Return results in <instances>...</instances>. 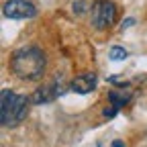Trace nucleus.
Masks as SVG:
<instances>
[{"label":"nucleus","instance_id":"obj_3","mask_svg":"<svg viewBox=\"0 0 147 147\" xmlns=\"http://www.w3.org/2000/svg\"><path fill=\"white\" fill-rule=\"evenodd\" d=\"M90 16L96 29H108L117 18V6L110 0H96L90 8Z\"/></svg>","mask_w":147,"mask_h":147},{"label":"nucleus","instance_id":"obj_2","mask_svg":"<svg viewBox=\"0 0 147 147\" xmlns=\"http://www.w3.org/2000/svg\"><path fill=\"white\" fill-rule=\"evenodd\" d=\"M31 98L25 94H16L14 90L4 88L0 92V121L4 127H14L27 117V106Z\"/></svg>","mask_w":147,"mask_h":147},{"label":"nucleus","instance_id":"obj_4","mask_svg":"<svg viewBox=\"0 0 147 147\" xmlns=\"http://www.w3.org/2000/svg\"><path fill=\"white\" fill-rule=\"evenodd\" d=\"M6 18H14V21H25V18H33L37 14V8L33 2L27 0H8L2 8Z\"/></svg>","mask_w":147,"mask_h":147},{"label":"nucleus","instance_id":"obj_8","mask_svg":"<svg viewBox=\"0 0 147 147\" xmlns=\"http://www.w3.org/2000/svg\"><path fill=\"white\" fill-rule=\"evenodd\" d=\"M127 49H123V47H110V53H108V57L113 59V61H123V59H127Z\"/></svg>","mask_w":147,"mask_h":147},{"label":"nucleus","instance_id":"obj_1","mask_svg":"<svg viewBox=\"0 0 147 147\" xmlns=\"http://www.w3.org/2000/svg\"><path fill=\"white\" fill-rule=\"evenodd\" d=\"M45 65H47V59H45V53L35 47V45H27V47H21L12 53L10 57V69L16 78H21L25 82H37L43 78L45 74Z\"/></svg>","mask_w":147,"mask_h":147},{"label":"nucleus","instance_id":"obj_9","mask_svg":"<svg viewBox=\"0 0 147 147\" xmlns=\"http://www.w3.org/2000/svg\"><path fill=\"white\" fill-rule=\"evenodd\" d=\"M86 6H88V4L82 2V0H80V2H74V4H71V8H74V12H76V14H82V12L86 10Z\"/></svg>","mask_w":147,"mask_h":147},{"label":"nucleus","instance_id":"obj_5","mask_svg":"<svg viewBox=\"0 0 147 147\" xmlns=\"http://www.w3.org/2000/svg\"><path fill=\"white\" fill-rule=\"evenodd\" d=\"M59 94H61V84L57 80H53V82H49V84H45L41 88H37L33 92V96H31V102L33 104H45V102L55 100Z\"/></svg>","mask_w":147,"mask_h":147},{"label":"nucleus","instance_id":"obj_11","mask_svg":"<svg viewBox=\"0 0 147 147\" xmlns=\"http://www.w3.org/2000/svg\"><path fill=\"white\" fill-rule=\"evenodd\" d=\"M113 147H125L123 141H113Z\"/></svg>","mask_w":147,"mask_h":147},{"label":"nucleus","instance_id":"obj_7","mask_svg":"<svg viewBox=\"0 0 147 147\" xmlns=\"http://www.w3.org/2000/svg\"><path fill=\"white\" fill-rule=\"evenodd\" d=\"M129 98H131V94H129V92H125V90H110V92H108L110 106H113L115 110H121V108L129 102Z\"/></svg>","mask_w":147,"mask_h":147},{"label":"nucleus","instance_id":"obj_6","mask_svg":"<svg viewBox=\"0 0 147 147\" xmlns=\"http://www.w3.org/2000/svg\"><path fill=\"white\" fill-rule=\"evenodd\" d=\"M69 88H71V92H78V94H88V92L96 88V74H90V71L82 74L76 80H71Z\"/></svg>","mask_w":147,"mask_h":147},{"label":"nucleus","instance_id":"obj_10","mask_svg":"<svg viewBox=\"0 0 147 147\" xmlns=\"http://www.w3.org/2000/svg\"><path fill=\"white\" fill-rule=\"evenodd\" d=\"M135 25V18H127V21H123V29H129Z\"/></svg>","mask_w":147,"mask_h":147}]
</instances>
